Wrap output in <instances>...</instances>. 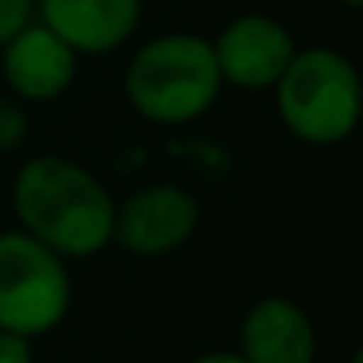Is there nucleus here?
Returning <instances> with one entry per match:
<instances>
[{"label":"nucleus","mask_w":363,"mask_h":363,"mask_svg":"<svg viewBox=\"0 0 363 363\" xmlns=\"http://www.w3.org/2000/svg\"><path fill=\"white\" fill-rule=\"evenodd\" d=\"M113 196L90 168L71 157H32L12 180L20 230L59 258H94L113 242Z\"/></svg>","instance_id":"1"},{"label":"nucleus","mask_w":363,"mask_h":363,"mask_svg":"<svg viewBox=\"0 0 363 363\" xmlns=\"http://www.w3.org/2000/svg\"><path fill=\"white\" fill-rule=\"evenodd\" d=\"M121 90L141 121L176 129L211 113L227 86L207 35L160 32L129 55Z\"/></svg>","instance_id":"2"},{"label":"nucleus","mask_w":363,"mask_h":363,"mask_svg":"<svg viewBox=\"0 0 363 363\" xmlns=\"http://www.w3.org/2000/svg\"><path fill=\"white\" fill-rule=\"evenodd\" d=\"M277 118L297 141L313 149L344 145L359 125L363 86L355 63L336 48H297L274 86Z\"/></svg>","instance_id":"3"},{"label":"nucleus","mask_w":363,"mask_h":363,"mask_svg":"<svg viewBox=\"0 0 363 363\" xmlns=\"http://www.w3.org/2000/svg\"><path fill=\"white\" fill-rule=\"evenodd\" d=\"M74 285L67 258L28 230H0V332L35 340L59 328Z\"/></svg>","instance_id":"4"},{"label":"nucleus","mask_w":363,"mask_h":363,"mask_svg":"<svg viewBox=\"0 0 363 363\" xmlns=\"http://www.w3.org/2000/svg\"><path fill=\"white\" fill-rule=\"evenodd\" d=\"M297 48L301 43L289 32V24H281L269 12H242L211 35L223 86L246 90V94L274 90L289 59L297 55Z\"/></svg>","instance_id":"5"},{"label":"nucleus","mask_w":363,"mask_h":363,"mask_svg":"<svg viewBox=\"0 0 363 363\" xmlns=\"http://www.w3.org/2000/svg\"><path fill=\"white\" fill-rule=\"evenodd\" d=\"M199 199L180 184H145L113 207V242L137 258L172 254L196 235Z\"/></svg>","instance_id":"6"},{"label":"nucleus","mask_w":363,"mask_h":363,"mask_svg":"<svg viewBox=\"0 0 363 363\" xmlns=\"http://www.w3.org/2000/svg\"><path fill=\"white\" fill-rule=\"evenodd\" d=\"M82 59L51 32L48 24L32 20L20 28L4 48H0V74L16 102L24 106H48L59 102L79 79Z\"/></svg>","instance_id":"7"},{"label":"nucleus","mask_w":363,"mask_h":363,"mask_svg":"<svg viewBox=\"0 0 363 363\" xmlns=\"http://www.w3.org/2000/svg\"><path fill=\"white\" fill-rule=\"evenodd\" d=\"M35 20L48 24L79 59H98L137 40L145 0H35Z\"/></svg>","instance_id":"8"},{"label":"nucleus","mask_w":363,"mask_h":363,"mask_svg":"<svg viewBox=\"0 0 363 363\" xmlns=\"http://www.w3.org/2000/svg\"><path fill=\"white\" fill-rule=\"evenodd\" d=\"M238 355L246 363H313L316 332L308 313L289 297H262L238 328Z\"/></svg>","instance_id":"9"},{"label":"nucleus","mask_w":363,"mask_h":363,"mask_svg":"<svg viewBox=\"0 0 363 363\" xmlns=\"http://www.w3.org/2000/svg\"><path fill=\"white\" fill-rule=\"evenodd\" d=\"M28 137V113H24V102H0V152H12L20 149Z\"/></svg>","instance_id":"10"},{"label":"nucleus","mask_w":363,"mask_h":363,"mask_svg":"<svg viewBox=\"0 0 363 363\" xmlns=\"http://www.w3.org/2000/svg\"><path fill=\"white\" fill-rule=\"evenodd\" d=\"M35 20V0H0V48Z\"/></svg>","instance_id":"11"},{"label":"nucleus","mask_w":363,"mask_h":363,"mask_svg":"<svg viewBox=\"0 0 363 363\" xmlns=\"http://www.w3.org/2000/svg\"><path fill=\"white\" fill-rule=\"evenodd\" d=\"M0 363H32V340L16 332H0Z\"/></svg>","instance_id":"12"},{"label":"nucleus","mask_w":363,"mask_h":363,"mask_svg":"<svg viewBox=\"0 0 363 363\" xmlns=\"http://www.w3.org/2000/svg\"><path fill=\"white\" fill-rule=\"evenodd\" d=\"M188 363H246V359L238 352H207V355H196Z\"/></svg>","instance_id":"13"},{"label":"nucleus","mask_w":363,"mask_h":363,"mask_svg":"<svg viewBox=\"0 0 363 363\" xmlns=\"http://www.w3.org/2000/svg\"><path fill=\"white\" fill-rule=\"evenodd\" d=\"M336 4H344V9H359L363 0H336Z\"/></svg>","instance_id":"14"}]
</instances>
